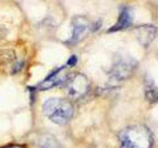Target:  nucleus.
Wrapping results in <instances>:
<instances>
[{
	"mask_svg": "<svg viewBox=\"0 0 158 148\" xmlns=\"http://www.w3.org/2000/svg\"><path fill=\"white\" fill-rule=\"evenodd\" d=\"M121 148H150L153 139L146 126L134 124L124 128L118 134Z\"/></svg>",
	"mask_w": 158,
	"mask_h": 148,
	"instance_id": "f257e3e1",
	"label": "nucleus"
},
{
	"mask_svg": "<svg viewBox=\"0 0 158 148\" xmlns=\"http://www.w3.org/2000/svg\"><path fill=\"white\" fill-rule=\"evenodd\" d=\"M43 112L55 124H67L73 116V106L68 99L49 98L43 103Z\"/></svg>",
	"mask_w": 158,
	"mask_h": 148,
	"instance_id": "f03ea898",
	"label": "nucleus"
},
{
	"mask_svg": "<svg viewBox=\"0 0 158 148\" xmlns=\"http://www.w3.org/2000/svg\"><path fill=\"white\" fill-rule=\"evenodd\" d=\"M137 68V61L126 54H116L109 70V78L114 82L125 81Z\"/></svg>",
	"mask_w": 158,
	"mask_h": 148,
	"instance_id": "7ed1b4c3",
	"label": "nucleus"
},
{
	"mask_svg": "<svg viewBox=\"0 0 158 148\" xmlns=\"http://www.w3.org/2000/svg\"><path fill=\"white\" fill-rule=\"evenodd\" d=\"M100 21H92L85 16H76L72 19V36L68 40V44L76 45L82 41L92 32H96L100 28Z\"/></svg>",
	"mask_w": 158,
	"mask_h": 148,
	"instance_id": "20e7f679",
	"label": "nucleus"
},
{
	"mask_svg": "<svg viewBox=\"0 0 158 148\" xmlns=\"http://www.w3.org/2000/svg\"><path fill=\"white\" fill-rule=\"evenodd\" d=\"M67 91L69 98L73 101H80L82 97L89 93L90 89V82L88 80V77L81 73H77L74 76L69 77L67 81Z\"/></svg>",
	"mask_w": 158,
	"mask_h": 148,
	"instance_id": "39448f33",
	"label": "nucleus"
},
{
	"mask_svg": "<svg viewBox=\"0 0 158 148\" xmlns=\"http://www.w3.org/2000/svg\"><path fill=\"white\" fill-rule=\"evenodd\" d=\"M158 28L154 25H139L135 28V37L142 46H149L157 37Z\"/></svg>",
	"mask_w": 158,
	"mask_h": 148,
	"instance_id": "423d86ee",
	"label": "nucleus"
},
{
	"mask_svg": "<svg viewBox=\"0 0 158 148\" xmlns=\"http://www.w3.org/2000/svg\"><path fill=\"white\" fill-rule=\"evenodd\" d=\"M131 23H133V11H131L130 7H122L121 11H120V15H118V19H117V23L108 29L109 33H114L118 32V30H122V29H126L129 28Z\"/></svg>",
	"mask_w": 158,
	"mask_h": 148,
	"instance_id": "0eeeda50",
	"label": "nucleus"
},
{
	"mask_svg": "<svg viewBox=\"0 0 158 148\" xmlns=\"http://www.w3.org/2000/svg\"><path fill=\"white\" fill-rule=\"evenodd\" d=\"M36 144L40 148H60V143L51 134H40L36 138Z\"/></svg>",
	"mask_w": 158,
	"mask_h": 148,
	"instance_id": "6e6552de",
	"label": "nucleus"
},
{
	"mask_svg": "<svg viewBox=\"0 0 158 148\" xmlns=\"http://www.w3.org/2000/svg\"><path fill=\"white\" fill-rule=\"evenodd\" d=\"M145 98L150 104L158 102V89L150 78H148V81L145 82Z\"/></svg>",
	"mask_w": 158,
	"mask_h": 148,
	"instance_id": "1a4fd4ad",
	"label": "nucleus"
},
{
	"mask_svg": "<svg viewBox=\"0 0 158 148\" xmlns=\"http://www.w3.org/2000/svg\"><path fill=\"white\" fill-rule=\"evenodd\" d=\"M76 62H77V58L74 57V56H72V57L68 60V62H67V66H73V65L76 64Z\"/></svg>",
	"mask_w": 158,
	"mask_h": 148,
	"instance_id": "9d476101",
	"label": "nucleus"
},
{
	"mask_svg": "<svg viewBox=\"0 0 158 148\" xmlns=\"http://www.w3.org/2000/svg\"><path fill=\"white\" fill-rule=\"evenodd\" d=\"M4 148H23V147H20V146H10V147H4Z\"/></svg>",
	"mask_w": 158,
	"mask_h": 148,
	"instance_id": "9b49d317",
	"label": "nucleus"
}]
</instances>
